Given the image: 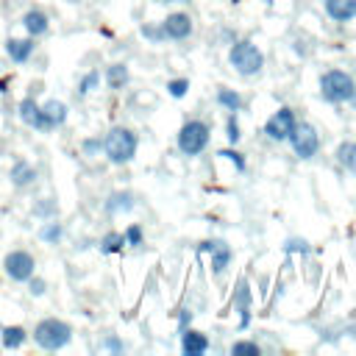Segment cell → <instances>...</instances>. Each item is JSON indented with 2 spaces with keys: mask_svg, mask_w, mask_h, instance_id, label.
<instances>
[{
  "mask_svg": "<svg viewBox=\"0 0 356 356\" xmlns=\"http://www.w3.org/2000/svg\"><path fill=\"white\" fill-rule=\"evenodd\" d=\"M136 150H139V136L128 125H111L103 134V156H106L108 164L125 167V164L134 161Z\"/></svg>",
  "mask_w": 356,
  "mask_h": 356,
  "instance_id": "obj_1",
  "label": "cell"
},
{
  "mask_svg": "<svg viewBox=\"0 0 356 356\" xmlns=\"http://www.w3.org/2000/svg\"><path fill=\"white\" fill-rule=\"evenodd\" d=\"M317 89H320V97H323L325 103L342 106V103H350V97L356 95V78H353L348 70L328 67L325 72H320Z\"/></svg>",
  "mask_w": 356,
  "mask_h": 356,
  "instance_id": "obj_2",
  "label": "cell"
},
{
  "mask_svg": "<svg viewBox=\"0 0 356 356\" xmlns=\"http://www.w3.org/2000/svg\"><path fill=\"white\" fill-rule=\"evenodd\" d=\"M228 64L242 78H256L264 70V53L253 39H234L228 47Z\"/></svg>",
  "mask_w": 356,
  "mask_h": 356,
  "instance_id": "obj_3",
  "label": "cell"
},
{
  "mask_svg": "<svg viewBox=\"0 0 356 356\" xmlns=\"http://www.w3.org/2000/svg\"><path fill=\"white\" fill-rule=\"evenodd\" d=\"M33 342L42 348V350H61L72 342V325L61 317H42L36 325H33Z\"/></svg>",
  "mask_w": 356,
  "mask_h": 356,
  "instance_id": "obj_4",
  "label": "cell"
},
{
  "mask_svg": "<svg viewBox=\"0 0 356 356\" xmlns=\"http://www.w3.org/2000/svg\"><path fill=\"white\" fill-rule=\"evenodd\" d=\"M209 142H211V125L206 120H197V117L186 120L178 128V136H175V145H178L181 156H186V159L200 156L209 147Z\"/></svg>",
  "mask_w": 356,
  "mask_h": 356,
  "instance_id": "obj_5",
  "label": "cell"
},
{
  "mask_svg": "<svg viewBox=\"0 0 356 356\" xmlns=\"http://www.w3.org/2000/svg\"><path fill=\"white\" fill-rule=\"evenodd\" d=\"M286 142H289L292 153L300 161H309V159H314L320 153V134H317V128L312 122H300L298 120V125H295V131L289 134Z\"/></svg>",
  "mask_w": 356,
  "mask_h": 356,
  "instance_id": "obj_6",
  "label": "cell"
},
{
  "mask_svg": "<svg viewBox=\"0 0 356 356\" xmlns=\"http://www.w3.org/2000/svg\"><path fill=\"white\" fill-rule=\"evenodd\" d=\"M295 125H298V114H295V108H289V106H278L270 117H267V122H264V136L270 139V142H286L289 139V134L295 131Z\"/></svg>",
  "mask_w": 356,
  "mask_h": 356,
  "instance_id": "obj_7",
  "label": "cell"
},
{
  "mask_svg": "<svg viewBox=\"0 0 356 356\" xmlns=\"http://www.w3.org/2000/svg\"><path fill=\"white\" fill-rule=\"evenodd\" d=\"M67 117H70L67 103H61V100L50 97V100H44V103H39V111H36V120H33V125H31V128H33V131L47 134V131L61 128V125L67 122Z\"/></svg>",
  "mask_w": 356,
  "mask_h": 356,
  "instance_id": "obj_8",
  "label": "cell"
},
{
  "mask_svg": "<svg viewBox=\"0 0 356 356\" xmlns=\"http://www.w3.org/2000/svg\"><path fill=\"white\" fill-rule=\"evenodd\" d=\"M3 273L11 278V281H17V284H25L33 273H36V259L28 253V250H8L6 256H3Z\"/></svg>",
  "mask_w": 356,
  "mask_h": 356,
  "instance_id": "obj_9",
  "label": "cell"
},
{
  "mask_svg": "<svg viewBox=\"0 0 356 356\" xmlns=\"http://www.w3.org/2000/svg\"><path fill=\"white\" fill-rule=\"evenodd\" d=\"M197 253L209 256V267H211V273H214V275H222V273L228 270L231 259H234V250H231V245H228L225 239H217V236H211V239H203V242L197 245Z\"/></svg>",
  "mask_w": 356,
  "mask_h": 356,
  "instance_id": "obj_10",
  "label": "cell"
},
{
  "mask_svg": "<svg viewBox=\"0 0 356 356\" xmlns=\"http://www.w3.org/2000/svg\"><path fill=\"white\" fill-rule=\"evenodd\" d=\"M159 25H161L164 39H170V42H186L195 33V19L186 11H170Z\"/></svg>",
  "mask_w": 356,
  "mask_h": 356,
  "instance_id": "obj_11",
  "label": "cell"
},
{
  "mask_svg": "<svg viewBox=\"0 0 356 356\" xmlns=\"http://www.w3.org/2000/svg\"><path fill=\"white\" fill-rule=\"evenodd\" d=\"M134 209H136V195L131 189H114L103 200V214L106 217H120V214H128Z\"/></svg>",
  "mask_w": 356,
  "mask_h": 356,
  "instance_id": "obj_12",
  "label": "cell"
},
{
  "mask_svg": "<svg viewBox=\"0 0 356 356\" xmlns=\"http://www.w3.org/2000/svg\"><path fill=\"white\" fill-rule=\"evenodd\" d=\"M250 303H253L250 284H248V278H239L236 281V289H234V309L239 314V328L242 331L250 325Z\"/></svg>",
  "mask_w": 356,
  "mask_h": 356,
  "instance_id": "obj_13",
  "label": "cell"
},
{
  "mask_svg": "<svg viewBox=\"0 0 356 356\" xmlns=\"http://www.w3.org/2000/svg\"><path fill=\"white\" fill-rule=\"evenodd\" d=\"M36 50V39L33 36H8L6 39V56L14 61V64H25Z\"/></svg>",
  "mask_w": 356,
  "mask_h": 356,
  "instance_id": "obj_14",
  "label": "cell"
},
{
  "mask_svg": "<svg viewBox=\"0 0 356 356\" xmlns=\"http://www.w3.org/2000/svg\"><path fill=\"white\" fill-rule=\"evenodd\" d=\"M19 22H22V28H25V33L33 36V39H39V36H44V33L50 31V17H47V11L39 8V6L28 8Z\"/></svg>",
  "mask_w": 356,
  "mask_h": 356,
  "instance_id": "obj_15",
  "label": "cell"
},
{
  "mask_svg": "<svg viewBox=\"0 0 356 356\" xmlns=\"http://www.w3.org/2000/svg\"><path fill=\"white\" fill-rule=\"evenodd\" d=\"M8 178H11V184L17 189H28V186H33L39 181V167H33L28 159H17L11 164V170H8Z\"/></svg>",
  "mask_w": 356,
  "mask_h": 356,
  "instance_id": "obj_16",
  "label": "cell"
},
{
  "mask_svg": "<svg viewBox=\"0 0 356 356\" xmlns=\"http://www.w3.org/2000/svg\"><path fill=\"white\" fill-rule=\"evenodd\" d=\"M209 348H211V342H209V337L203 331H197L192 325L181 331V353L184 356H203Z\"/></svg>",
  "mask_w": 356,
  "mask_h": 356,
  "instance_id": "obj_17",
  "label": "cell"
},
{
  "mask_svg": "<svg viewBox=\"0 0 356 356\" xmlns=\"http://www.w3.org/2000/svg\"><path fill=\"white\" fill-rule=\"evenodd\" d=\"M323 8L328 14V19H334V22L356 19V0H323Z\"/></svg>",
  "mask_w": 356,
  "mask_h": 356,
  "instance_id": "obj_18",
  "label": "cell"
},
{
  "mask_svg": "<svg viewBox=\"0 0 356 356\" xmlns=\"http://www.w3.org/2000/svg\"><path fill=\"white\" fill-rule=\"evenodd\" d=\"M128 81H131V70H128L125 61H114V64L106 67V83H108V89L120 92V89L128 86Z\"/></svg>",
  "mask_w": 356,
  "mask_h": 356,
  "instance_id": "obj_19",
  "label": "cell"
},
{
  "mask_svg": "<svg viewBox=\"0 0 356 356\" xmlns=\"http://www.w3.org/2000/svg\"><path fill=\"white\" fill-rule=\"evenodd\" d=\"M28 331L22 328V325H3L0 328V345L6 348V350H19L25 342H28Z\"/></svg>",
  "mask_w": 356,
  "mask_h": 356,
  "instance_id": "obj_20",
  "label": "cell"
},
{
  "mask_svg": "<svg viewBox=\"0 0 356 356\" xmlns=\"http://www.w3.org/2000/svg\"><path fill=\"white\" fill-rule=\"evenodd\" d=\"M334 159L337 164L345 170V172H353L356 175V142L353 139H342L334 150Z\"/></svg>",
  "mask_w": 356,
  "mask_h": 356,
  "instance_id": "obj_21",
  "label": "cell"
},
{
  "mask_svg": "<svg viewBox=\"0 0 356 356\" xmlns=\"http://www.w3.org/2000/svg\"><path fill=\"white\" fill-rule=\"evenodd\" d=\"M217 106H222L225 111H242L245 97L236 89H231V86H220L217 89Z\"/></svg>",
  "mask_w": 356,
  "mask_h": 356,
  "instance_id": "obj_22",
  "label": "cell"
},
{
  "mask_svg": "<svg viewBox=\"0 0 356 356\" xmlns=\"http://www.w3.org/2000/svg\"><path fill=\"white\" fill-rule=\"evenodd\" d=\"M97 248H100V253H106V256L122 253V248H125V236H122V231H106V234L100 236Z\"/></svg>",
  "mask_w": 356,
  "mask_h": 356,
  "instance_id": "obj_23",
  "label": "cell"
},
{
  "mask_svg": "<svg viewBox=\"0 0 356 356\" xmlns=\"http://www.w3.org/2000/svg\"><path fill=\"white\" fill-rule=\"evenodd\" d=\"M39 239L47 242V245H58L64 239V225L53 217V220H42V228H39Z\"/></svg>",
  "mask_w": 356,
  "mask_h": 356,
  "instance_id": "obj_24",
  "label": "cell"
},
{
  "mask_svg": "<svg viewBox=\"0 0 356 356\" xmlns=\"http://www.w3.org/2000/svg\"><path fill=\"white\" fill-rule=\"evenodd\" d=\"M31 214H33L36 220H53V217H58V203H56V197H39V200H33Z\"/></svg>",
  "mask_w": 356,
  "mask_h": 356,
  "instance_id": "obj_25",
  "label": "cell"
},
{
  "mask_svg": "<svg viewBox=\"0 0 356 356\" xmlns=\"http://www.w3.org/2000/svg\"><path fill=\"white\" fill-rule=\"evenodd\" d=\"M36 111H39V103H36V97H33V95H25V97L17 103V117H19L25 125H33Z\"/></svg>",
  "mask_w": 356,
  "mask_h": 356,
  "instance_id": "obj_26",
  "label": "cell"
},
{
  "mask_svg": "<svg viewBox=\"0 0 356 356\" xmlns=\"http://www.w3.org/2000/svg\"><path fill=\"white\" fill-rule=\"evenodd\" d=\"M281 250L286 256H309L312 253V248H309V242L303 236H286L284 245H281Z\"/></svg>",
  "mask_w": 356,
  "mask_h": 356,
  "instance_id": "obj_27",
  "label": "cell"
},
{
  "mask_svg": "<svg viewBox=\"0 0 356 356\" xmlns=\"http://www.w3.org/2000/svg\"><path fill=\"white\" fill-rule=\"evenodd\" d=\"M97 83H100V72L97 70H89V72H83L81 75V81H78V97H86V95H92L95 89H97Z\"/></svg>",
  "mask_w": 356,
  "mask_h": 356,
  "instance_id": "obj_28",
  "label": "cell"
},
{
  "mask_svg": "<svg viewBox=\"0 0 356 356\" xmlns=\"http://www.w3.org/2000/svg\"><path fill=\"white\" fill-rule=\"evenodd\" d=\"M225 139H228V145H239V139H242V125H239L236 111H228V117H225Z\"/></svg>",
  "mask_w": 356,
  "mask_h": 356,
  "instance_id": "obj_29",
  "label": "cell"
},
{
  "mask_svg": "<svg viewBox=\"0 0 356 356\" xmlns=\"http://www.w3.org/2000/svg\"><path fill=\"white\" fill-rule=\"evenodd\" d=\"M231 353L234 356H259L261 345L253 342V339H236V342H231Z\"/></svg>",
  "mask_w": 356,
  "mask_h": 356,
  "instance_id": "obj_30",
  "label": "cell"
},
{
  "mask_svg": "<svg viewBox=\"0 0 356 356\" xmlns=\"http://www.w3.org/2000/svg\"><path fill=\"white\" fill-rule=\"evenodd\" d=\"M217 156L228 159V161L234 164V170H236V172H245V170H248V161H245V156H242V153L236 150V145H228V147H222V150H220Z\"/></svg>",
  "mask_w": 356,
  "mask_h": 356,
  "instance_id": "obj_31",
  "label": "cell"
},
{
  "mask_svg": "<svg viewBox=\"0 0 356 356\" xmlns=\"http://www.w3.org/2000/svg\"><path fill=\"white\" fill-rule=\"evenodd\" d=\"M122 236H125V248H142V245H145V231H142L139 222H131V225L122 231Z\"/></svg>",
  "mask_w": 356,
  "mask_h": 356,
  "instance_id": "obj_32",
  "label": "cell"
},
{
  "mask_svg": "<svg viewBox=\"0 0 356 356\" xmlns=\"http://www.w3.org/2000/svg\"><path fill=\"white\" fill-rule=\"evenodd\" d=\"M139 33H142V39H147V42H153V44L167 42L164 33H161V25H159V22H145V25L139 28Z\"/></svg>",
  "mask_w": 356,
  "mask_h": 356,
  "instance_id": "obj_33",
  "label": "cell"
},
{
  "mask_svg": "<svg viewBox=\"0 0 356 356\" xmlns=\"http://www.w3.org/2000/svg\"><path fill=\"white\" fill-rule=\"evenodd\" d=\"M186 92H189V78L181 75V78H170V81H167V95H170V97L181 100Z\"/></svg>",
  "mask_w": 356,
  "mask_h": 356,
  "instance_id": "obj_34",
  "label": "cell"
},
{
  "mask_svg": "<svg viewBox=\"0 0 356 356\" xmlns=\"http://www.w3.org/2000/svg\"><path fill=\"white\" fill-rule=\"evenodd\" d=\"M100 350H108V353H125L128 345H125L117 334H106V337L100 339Z\"/></svg>",
  "mask_w": 356,
  "mask_h": 356,
  "instance_id": "obj_35",
  "label": "cell"
},
{
  "mask_svg": "<svg viewBox=\"0 0 356 356\" xmlns=\"http://www.w3.org/2000/svg\"><path fill=\"white\" fill-rule=\"evenodd\" d=\"M81 150L86 153V156H100L103 153V136L97 134V136H86L83 142H81Z\"/></svg>",
  "mask_w": 356,
  "mask_h": 356,
  "instance_id": "obj_36",
  "label": "cell"
},
{
  "mask_svg": "<svg viewBox=\"0 0 356 356\" xmlns=\"http://www.w3.org/2000/svg\"><path fill=\"white\" fill-rule=\"evenodd\" d=\"M25 284H28V292H31V298H42V295L47 292V281H44V278H39L36 273H33V275H31Z\"/></svg>",
  "mask_w": 356,
  "mask_h": 356,
  "instance_id": "obj_37",
  "label": "cell"
},
{
  "mask_svg": "<svg viewBox=\"0 0 356 356\" xmlns=\"http://www.w3.org/2000/svg\"><path fill=\"white\" fill-rule=\"evenodd\" d=\"M189 325H192V312H189V309H181V312H178V334H181L184 328H189Z\"/></svg>",
  "mask_w": 356,
  "mask_h": 356,
  "instance_id": "obj_38",
  "label": "cell"
},
{
  "mask_svg": "<svg viewBox=\"0 0 356 356\" xmlns=\"http://www.w3.org/2000/svg\"><path fill=\"white\" fill-rule=\"evenodd\" d=\"M222 39L231 44V42H234V39H239V36H236V31H231V28H222Z\"/></svg>",
  "mask_w": 356,
  "mask_h": 356,
  "instance_id": "obj_39",
  "label": "cell"
},
{
  "mask_svg": "<svg viewBox=\"0 0 356 356\" xmlns=\"http://www.w3.org/2000/svg\"><path fill=\"white\" fill-rule=\"evenodd\" d=\"M161 3H189V0H161Z\"/></svg>",
  "mask_w": 356,
  "mask_h": 356,
  "instance_id": "obj_40",
  "label": "cell"
},
{
  "mask_svg": "<svg viewBox=\"0 0 356 356\" xmlns=\"http://www.w3.org/2000/svg\"><path fill=\"white\" fill-rule=\"evenodd\" d=\"M348 106H353V108H356V95H353V97H350V103H348Z\"/></svg>",
  "mask_w": 356,
  "mask_h": 356,
  "instance_id": "obj_41",
  "label": "cell"
},
{
  "mask_svg": "<svg viewBox=\"0 0 356 356\" xmlns=\"http://www.w3.org/2000/svg\"><path fill=\"white\" fill-rule=\"evenodd\" d=\"M67 3H81V0H67Z\"/></svg>",
  "mask_w": 356,
  "mask_h": 356,
  "instance_id": "obj_42",
  "label": "cell"
}]
</instances>
